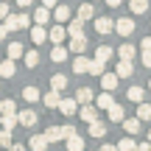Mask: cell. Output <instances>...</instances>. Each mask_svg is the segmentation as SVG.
Listing matches in <instances>:
<instances>
[{"label":"cell","mask_w":151,"mask_h":151,"mask_svg":"<svg viewBox=\"0 0 151 151\" xmlns=\"http://www.w3.org/2000/svg\"><path fill=\"white\" fill-rule=\"evenodd\" d=\"M148 143H151V129H148Z\"/></svg>","instance_id":"53"},{"label":"cell","mask_w":151,"mask_h":151,"mask_svg":"<svg viewBox=\"0 0 151 151\" xmlns=\"http://www.w3.org/2000/svg\"><path fill=\"white\" fill-rule=\"evenodd\" d=\"M87 45H90V42H87V37H76V39H70V50H73V53H84Z\"/></svg>","instance_id":"25"},{"label":"cell","mask_w":151,"mask_h":151,"mask_svg":"<svg viewBox=\"0 0 151 151\" xmlns=\"http://www.w3.org/2000/svg\"><path fill=\"white\" fill-rule=\"evenodd\" d=\"M129 9H132V14H146L148 0H129Z\"/></svg>","instance_id":"26"},{"label":"cell","mask_w":151,"mask_h":151,"mask_svg":"<svg viewBox=\"0 0 151 151\" xmlns=\"http://www.w3.org/2000/svg\"><path fill=\"white\" fill-rule=\"evenodd\" d=\"M109 59H112V48H109V45H98V50H95V62L106 65Z\"/></svg>","instance_id":"16"},{"label":"cell","mask_w":151,"mask_h":151,"mask_svg":"<svg viewBox=\"0 0 151 151\" xmlns=\"http://www.w3.org/2000/svg\"><path fill=\"white\" fill-rule=\"evenodd\" d=\"M48 20H50V9H45V6H37V11H34V22H37V25H45Z\"/></svg>","instance_id":"19"},{"label":"cell","mask_w":151,"mask_h":151,"mask_svg":"<svg viewBox=\"0 0 151 151\" xmlns=\"http://www.w3.org/2000/svg\"><path fill=\"white\" fill-rule=\"evenodd\" d=\"M92 104H95L98 112H106V109L115 104V98H112V92H101V95H95V101H92Z\"/></svg>","instance_id":"5"},{"label":"cell","mask_w":151,"mask_h":151,"mask_svg":"<svg viewBox=\"0 0 151 151\" xmlns=\"http://www.w3.org/2000/svg\"><path fill=\"white\" fill-rule=\"evenodd\" d=\"M76 115H81V120H87V123L98 120V109H95V104H81V109H78Z\"/></svg>","instance_id":"4"},{"label":"cell","mask_w":151,"mask_h":151,"mask_svg":"<svg viewBox=\"0 0 151 151\" xmlns=\"http://www.w3.org/2000/svg\"><path fill=\"white\" fill-rule=\"evenodd\" d=\"M45 39H48V31H45L42 25H34V28H31V42H34V45H42Z\"/></svg>","instance_id":"20"},{"label":"cell","mask_w":151,"mask_h":151,"mask_svg":"<svg viewBox=\"0 0 151 151\" xmlns=\"http://www.w3.org/2000/svg\"><path fill=\"white\" fill-rule=\"evenodd\" d=\"M45 137H48V143H59V126H48Z\"/></svg>","instance_id":"41"},{"label":"cell","mask_w":151,"mask_h":151,"mask_svg":"<svg viewBox=\"0 0 151 151\" xmlns=\"http://www.w3.org/2000/svg\"><path fill=\"white\" fill-rule=\"evenodd\" d=\"M0 126H3V129H9V132H14V126H17V115H0Z\"/></svg>","instance_id":"35"},{"label":"cell","mask_w":151,"mask_h":151,"mask_svg":"<svg viewBox=\"0 0 151 151\" xmlns=\"http://www.w3.org/2000/svg\"><path fill=\"white\" fill-rule=\"evenodd\" d=\"M50 59H53L56 65H62V62L67 59V48H62V45H53V50H50Z\"/></svg>","instance_id":"30"},{"label":"cell","mask_w":151,"mask_h":151,"mask_svg":"<svg viewBox=\"0 0 151 151\" xmlns=\"http://www.w3.org/2000/svg\"><path fill=\"white\" fill-rule=\"evenodd\" d=\"M22 98H25L28 104H37L39 101V90L37 87H25V90H22Z\"/></svg>","instance_id":"37"},{"label":"cell","mask_w":151,"mask_h":151,"mask_svg":"<svg viewBox=\"0 0 151 151\" xmlns=\"http://www.w3.org/2000/svg\"><path fill=\"white\" fill-rule=\"evenodd\" d=\"M0 115H17L14 98H3V101H0Z\"/></svg>","instance_id":"22"},{"label":"cell","mask_w":151,"mask_h":151,"mask_svg":"<svg viewBox=\"0 0 151 151\" xmlns=\"http://www.w3.org/2000/svg\"><path fill=\"white\" fill-rule=\"evenodd\" d=\"M143 65L151 67V50H143Z\"/></svg>","instance_id":"44"},{"label":"cell","mask_w":151,"mask_h":151,"mask_svg":"<svg viewBox=\"0 0 151 151\" xmlns=\"http://www.w3.org/2000/svg\"><path fill=\"white\" fill-rule=\"evenodd\" d=\"M6 17H9V3L0 0V20H6Z\"/></svg>","instance_id":"43"},{"label":"cell","mask_w":151,"mask_h":151,"mask_svg":"<svg viewBox=\"0 0 151 151\" xmlns=\"http://www.w3.org/2000/svg\"><path fill=\"white\" fill-rule=\"evenodd\" d=\"M14 20H17V28H28L31 25V17L28 14H14Z\"/></svg>","instance_id":"42"},{"label":"cell","mask_w":151,"mask_h":151,"mask_svg":"<svg viewBox=\"0 0 151 151\" xmlns=\"http://www.w3.org/2000/svg\"><path fill=\"white\" fill-rule=\"evenodd\" d=\"M81 25H84L81 20L70 22V25H67V37H70V39H76V37H84V28H81Z\"/></svg>","instance_id":"31"},{"label":"cell","mask_w":151,"mask_h":151,"mask_svg":"<svg viewBox=\"0 0 151 151\" xmlns=\"http://www.w3.org/2000/svg\"><path fill=\"white\" fill-rule=\"evenodd\" d=\"M137 120L140 123H146V120H151V104H137Z\"/></svg>","instance_id":"24"},{"label":"cell","mask_w":151,"mask_h":151,"mask_svg":"<svg viewBox=\"0 0 151 151\" xmlns=\"http://www.w3.org/2000/svg\"><path fill=\"white\" fill-rule=\"evenodd\" d=\"M6 37H9V31H6V28H3V25H0V42H3V39H6Z\"/></svg>","instance_id":"51"},{"label":"cell","mask_w":151,"mask_h":151,"mask_svg":"<svg viewBox=\"0 0 151 151\" xmlns=\"http://www.w3.org/2000/svg\"><path fill=\"white\" fill-rule=\"evenodd\" d=\"M134 151H151V143H137Z\"/></svg>","instance_id":"46"},{"label":"cell","mask_w":151,"mask_h":151,"mask_svg":"<svg viewBox=\"0 0 151 151\" xmlns=\"http://www.w3.org/2000/svg\"><path fill=\"white\" fill-rule=\"evenodd\" d=\"M101 90H104V92L118 90V76H115V73H104V76H101Z\"/></svg>","instance_id":"8"},{"label":"cell","mask_w":151,"mask_h":151,"mask_svg":"<svg viewBox=\"0 0 151 151\" xmlns=\"http://www.w3.org/2000/svg\"><path fill=\"white\" fill-rule=\"evenodd\" d=\"M134 53H137V50H134V45H129V42L118 48V56H120L123 62H132V59H134Z\"/></svg>","instance_id":"21"},{"label":"cell","mask_w":151,"mask_h":151,"mask_svg":"<svg viewBox=\"0 0 151 151\" xmlns=\"http://www.w3.org/2000/svg\"><path fill=\"white\" fill-rule=\"evenodd\" d=\"M53 17H56V22H67V20H70V9H67V6H56Z\"/></svg>","instance_id":"33"},{"label":"cell","mask_w":151,"mask_h":151,"mask_svg":"<svg viewBox=\"0 0 151 151\" xmlns=\"http://www.w3.org/2000/svg\"><path fill=\"white\" fill-rule=\"evenodd\" d=\"M14 146V137H11L9 129H0V148H11Z\"/></svg>","instance_id":"36"},{"label":"cell","mask_w":151,"mask_h":151,"mask_svg":"<svg viewBox=\"0 0 151 151\" xmlns=\"http://www.w3.org/2000/svg\"><path fill=\"white\" fill-rule=\"evenodd\" d=\"M31 3H34V0H17V6H20V9H28Z\"/></svg>","instance_id":"48"},{"label":"cell","mask_w":151,"mask_h":151,"mask_svg":"<svg viewBox=\"0 0 151 151\" xmlns=\"http://www.w3.org/2000/svg\"><path fill=\"white\" fill-rule=\"evenodd\" d=\"M65 143H67V151H87V146H84V137H81L78 132H76L73 137H67Z\"/></svg>","instance_id":"10"},{"label":"cell","mask_w":151,"mask_h":151,"mask_svg":"<svg viewBox=\"0 0 151 151\" xmlns=\"http://www.w3.org/2000/svg\"><path fill=\"white\" fill-rule=\"evenodd\" d=\"M6 3H9V0H6Z\"/></svg>","instance_id":"55"},{"label":"cell","mask_w":151,"mask_h":151,"mask_svg":"<svg viewBox=\"0 0 151 151\" xmlns=\"http://www.w3.org/2000/svg\"><path fill=\"white\" fill-rule=\"evenodd\" d=\"M115 148H118V151H134V148H137V143L132 140V137H123V140H120Z\"/></svg>","instance_id":"39"},{"label":"cell","mask_w":151,"mask_h":151,"mask_svg":"<svg viewBox=\"0 0 151 151\" xmlns=\"http://www.w3.org/2000/svg\"><path fill=\"white\" fill-rule=\"evenodd\" d=\"M48 39H50V42H53V45H62V42H65V39H67V28L56 22V25H53V28H50V31H48Z\"/></svg>","instance_id":"3"},{"label":"cell","mask_w":151,"mask_h":151,"mask_svg":"<svg viewBox=\"0 0 151 151\" xmlns=\"http://www.w3.org/2000/svg\"><path fill=\"white\" fill-rule=\"evenodd\" d=\"M104 3H106V6H120L123 0H104Z\"/></svg>","instance_id":"52"},{"label":"cell","mask_w":151,"mask_h":151,"mask_svg":"<svg viewBox=\"0 0 151 151\" xmlns=\"http://www.w3.org/2000/svg\"><path fill=\"white\" fill-rule=\"evenodd\" d=\"M17 123L25 126V129L37 126V109H22V112H17Z\"/></svg>","instance_id":"2"},{"label":"cell","mask_w":151,"mask_h":151,"mask_svg":"<svg viewBox=\"0 0 151 151\" xmlns=\"http://www.w3.org/2000/svg\"><path fill=\"white\" fill-rule=\"evenodd\" d=\"M76 14H78V20H81V22H84V20H92V14H95V11H92V3H81Z\"/></svg>","instance_id":"29"},{"label":"cell","mask_w":151,"mask_h":151,"mask_svg":"<svg viewBox=\"0 0 151 151\" xmlns=\"http://www.w3.org/2000/svg\"><path fill=\"white\" fill-rule=\"evenodd\" d=\"M42 101H45V106H48V109H56V106H59V101H62V92L59 90H50V92H45V95H42Z\"/></svg>","instance_id":"14"},{"label":"cell","mask_w":151,"mask_h":151,"mask_svg":"<svg viewBox=\"0 0 151 151\" xmlns=\"http://www.w3.org/2000/svg\"><path fill=\"white\" fill-rule=\"evenodd\" d=\"M126 98H129V101H134V104H143V101H146V90H143V87H129Z\"/></svg>","instance_id":"17"},{"label":"cell","mask_w":151,"mask_h":151,"mask_svg":"<svg viewBox=\"0 0 151 151\" xmlns=\"http://www.w3.org/2000/svg\"><path fill=\"white\" fill-rule=\"evenodd\" d=\"M95 31L101 34V37L112 34L115 31V20H109V17H98V20H95Z\"/></svg>","instance_id":"6"},{"label":"cell","mask_w":151,"mask_h":151,"mask_svg":"<svg viewBox=\"0 0 151 151\" xmlns=\"http://www.w3.org/2000/svg\"><path fill=\"white\" fill-rule=\"evenodd\" d=\"M28 146H31V151H45V148L50 146V143H48V137H45V134H31Z\"/></svg>","instance_id":"9"},{"label":"cell","mask_w":151,"mask_h":151,"mask_svg":"<svg viewBox=\"0 0 151 151\" xmlns=\"http://www.w3.org/2000/svg\"><path fill=\"white\" fill-rule=\"evenodd\" d=\"M92 101H95V95H92L90 87H78L76 90V104H92Z\"/></svg>","instance_id":"13"},{"label":"cell","mask_w":151,"mask_h":151,"mask_svg":"<svg viewBox=\"0 0 151 151\" xmlns=\"http://www.w3.org/2000/svg\"><path fill=\"white\" fill-rule=\"evenodd\" d=\"M106 115H109V120H112V123H123V118H126V112H123V106H120V104H112V106L106 109Z\"/></svg>","instance_id":"11"},{"label":"cell","mask_w":151,"mask_h":151,"mask_svg":"<svg viewBox=\"0 0 151 151\" xmlns=\"http://www.w3.org/2000/svg\"><path fill=\"white\" fill-rule=\"evenodd\" d=\"M67 87V76H62V73H56V76H50V90H65Z\"/></svg>","instance_id":"28"},{"label":"cell","mask_w":151,"mask_h":151,"mask_svg":"<svg viewBox=\"0 0 151 151\" xmlns=\"http://www.w3.org/2000/svg\"><path fill=\"white\" fill-rule=\"evenodd\" d=\"M115 31L120 34V37H132V34H134V20H132V17H120V20H115Z\"/></svg>","instance_id":"1"},{"label":"cell","mask_w":151,"mask_h":151,"mask_svg":"<svg viewBox=\"0 0 151 151\" xmlns=\"http://www.w3.org/2000/svg\"><path fill=\"white\" fill-rule=\"evenodd\" d=\"M6 151H25V146H20V143H14L11 148H6Z\"/></svg>","instance_id":"49"},{"label":"cell","mask_w":151,"mask_h":151,"mask_svg":"<svg viewBox=\"0 0 151 151\" xmlns=\"http://www.w3.org/2000/svg\"><path fill=\"white\" fill-rule=\"evenodd\" d=\"M132 73H134L132 62H123V59H120V62H118V67H115V76H118V78H129Z\"/></svg>","instance_id":"15"},{"label":"cell","mask_w":151,"mask_h":151,"mask_svg":"<svg viewBox=\"0 0 151 151\" xmlns=\"http://www.w3.org/2000/svg\"><path fill=\"white\" fill-rule=\"evenodd\" d=\"M140 50H151V37H146V39L140 42Z\"/></svg>","instance_id":"45"},{"label":"cell","mask_w":151,"mask_h":151,"mask_svg":"<svg viewBox=\"0 0 151 151\" xmlns=\"http://www.w3.org/2000/svg\"><path fill=\"white\" fill-rule=\"evenodd\" d=\"M101 151H118V148H115V146H109V143H104V146H101Z\"/></svg>","instance_id":"50"},{"label":"cell","mask_w":151,"mask_h":151,"mask_svg":"<svg viewBox=\"0 0 151 151\" xmlns=\"http://www.w3.org/2000/svg\"><path fill=\"white\" fill-rule=\"evenodd\" d=\"M56 109H59L62 115H67V118H70V115H76V112H78V104H76V98H62Z\"/></svg>","instance_id":"7"},{"label":"cell","mask_w":151,"mask_h":151,"mask_svg":"<svg viewBox=\"0 0 151 151\" xmlns=\"http://www.w3.org/2000/svg\"><path fill=\"white\" fill-rule=\"evenodd\" d=\"M148 87H151V81H148Z\"/></svg>","instance_id":"54"},{"label":"cell","mask_w":151,"mask_h":151,"mask_svg":"<svg viewBox=\"0 0 151 151\" xmlns=\"http://www.w3.org/2000/svg\"><path fill=\"white\" fill-rule=\"evenodd\" d=\"M0 78H14V62L11 59L0 62Z\"/></svg>","instance_id":"27"},{"label":"cell","mask_w":151,"mask_h":151,"mask_svg":"<svg viewBox=\"0 0 151 151\" xmlns=\"http://www.w3.org/2000/svg\"><path fill=\"white\" fill-rule=\"evenodd\" d=\"M56 3H59V0H42V6H45V9H56Z\"/></svg>","instance_id":"47"},{"label":"cell","mask_w":151,"mask_h":151,"mask_svg":"<svg viewBox=\"0 0 151 151\" xmlns=\"http://www.w3.org/2000/svg\"><path fill=\"white\" fill-rule=\"evenodd\" d=\"M22 62H25V67H37L39 65V50H25V53H22Z\"/></svg>","instance_id":"23"},{"label":"cell","mask_w":151,"mask_h":151,"mask_svg":"<svg viewBox=\"0 0 151 151\" xmlns=\"http://www.w3.org/2000/svg\"><path fill=\"white\" fill-rule=\"evenodd\" d=\"M87 70H90V59H84V56H78V59H76L73 62V73H87Z\"/></svg>","instance_id":"34"},{"label":"cell","mask_w":151,"mask_h":151,"mask_svg":"<svg viewBox=\"0 0 151 151\" xmlns=\"http://www.w3.org/2000/svg\"><path fill=\"white\" fill-rule=\"evenodd\" d=\"M90 134H92V137H98V140H101V137L106 134V126H104L101 120H92V123H90Z\"/></svg>","instance_id":"32"},{"label":"cell","mask_w":151,"mask_h":151,"mask_svg":"<svg viewBox=\"0 0 151 151\" xmlns=\"http://www.w3.org/2000/svg\"><path fill=\"white\" fill-rule=\"evenodd\" d=\"M140 120L137 118H123V129H126V134H140Z\"/></svg>","instance_id":"18"},{"label":"cell","mask_w":151,"mask_h":151,"mask_svg":"<svg viewBox=\"0 0 151 151\" xmlns=\"http://www.w3.org/2000/svg\"><path fill=\"white\" fill-rule=\"evenodd\" d=\"M104 67H106V65H101V62L90 59V70H87V73H90V76H98V78H101V76H104Z\"/></svg>","instance_id":"38"},{"label":"cell","mask_w":151,"mask_h":151,"mask_svg":"<svg viewBox=\"0 0 151 151\" xmlns=\"http://www.w3.org/2000/svg\"><path fill=\"white\" fill-rule=\"evenodd\" d=\"M22 45L20 42H9V48H6V59H11V62H17V59H22Z\"/></svg>","instance_id":"12"},{"label":"cell","mask_w":151,"mask_h":151,"mask_svg":"<svg viewBox=\"0 0 151 151\" xmlns=\"http://www.w3.org/2000/svg\"><path fill=\"white\" fill-rule=\"evenodd\" d=\"M73 134H76V126H70V123L59 126V140H67V137H73Z\"/></svg>","instance_id":"40"}]
</instances>
